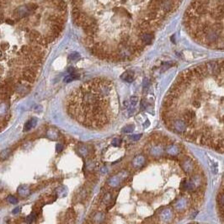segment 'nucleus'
Masks as SVG:
<instances>
[{
    "label": "nucleus",
    "instance_id": "obj_1",
    "mask_svg": "<svg viewBox=\"0 0 224 224\" xmlns=\"http://www.w3.org/2000/svg\"><path fill=\"white\" fill-rule=\"evenodd\" d=\"M160 110L163 125L172 133L224 153V59L180 73Z\"/></svg>",
    "mask_w": 224,
    "mask_h": 224
},
{
    "label": "nucleus",
    "instance_id": "obj_2",
    "mask_svg": "<svg viewBox=\"0 0 224 224\" xmlns=\"http://www.w3.org/2000/svg\"><path fill=\"white\" fill-rule=\"evenodd\" d=\"M183 0H110V16L89 52L108 61H131L153 42L156 32Z\"/></svg>",
    "mask_w": 224,
    "mask_h": 224
},
{
    "label": "nucleus",
    "instance_id": "obj_3",
    "mask_svg": "<svg viewBox=\"0 0 224 224\" xmlns=\"http://www.w3.org/2000/svg\"><path fill=\"white\" fill-rule=\"evenodd\" d=\"M67 112L76 122L91 130H101L114 122L120 102L114 83L96 78L84 83L68 95Z\"/></svg>",
    "mask_w": 224,
    "mask_h": 224
},
{
    "label": "nucleus",
    "instance_id": "obj_4",
    "mask_svg": "<svg viewBox=\"0 0 224 224\" xmlns=\"http://www.w3.org/2000/svg\"><path fill=\"white\" fill-rule=\"evenodd\" d=\"M183 25L199 45L224 50V0H192L184 14Z\"/></svg>",
    "mask_w": 224,
    "mask_h": 224
},
{
    "label": "nucleus",
    "instance_id": "obj_5",
    "mask_svg": "<svg viewBox=\"0 0 224 224\" xmlns=\"http://www.w3.org/2000/svg\"><path fill=\"white\" fill-rule=\"evenodd\" d=\"M32 11L30 9V8L28 5L25 6H21V7H18L17 8H15L13 12V19H14L15 20H23L25 18H26L29 14H30Z\"/></svg>",
    "mask_w": 224,
    "mask_h": 224
},
{
    "label": "nucleus",
    "instance_id": "obj_6",
    "mask_svg": "<svg viewBox=\"0 0 224 224\" xmlns=\"http://www.w3.org/2000/svg\"><path fill=\"white\" fill-rule=\"evenodd\" d=\"M36 122H37L36 119H35V118L30 119V121H28L27 122H26L25 127H24V130H25V131H29V130H30L32 127H34L35 126Z\"/></svg>",
    "mask_w": 224,
    "mask_h": 224
},
{
    "label": "nucleus",
    "instance_id": "obj_7",
    "mask_svg": "<svg viewBox=\"0 0 224 224\" xmlns=\"http://www.w3.org/2000/svg\"><path fill=\"white\" fill-rule=\"evenodd\" d=\"M122 78L126 82L131 83V82L133 81V75L131 74L130 72H126L125 73H123L122 75Z\"/></svg>",
    "mask_w": 224,
    "mask_h": 224
},
{
    "label": "nucleus",
    "instance_id": "obj_8",
    "mask_svg": "<svg viewBox=\"0 0 224 224\" xmlns=\"http://www.w3.org/2000/svg\"><path fill=\"white\" fill-rule=\"evenodd\" d=\"M134 165H136V167H139V166H142L143 163H144V158L143 157H137L134 159Z\"/></svg>",
    "mask_w": 224,
    "mask_h": 224
},
{
    "label": "nucleus",
    "instance_id": "obj_9",
    "mask_svg": "<svg viewBox=\"0 0 224 224\" xmlns=\"http://www.w3.org/2000/svg\"><path fill=\"white\" fill-rule=\"evenodd\" d=\"M8 202L11 204H16L18 202V201H17V199L14 196H8Z\"/></svg>",
    "mask_w": 224,
    "mask_h": 224
},
{
    "label": "nucleus",
    "instance_id": "obj_10",
    "mask_svg": "<svg viewBox=\"0 0 224 224\" xmlns=\"http://www.w3.org/2000/svg\"><path fill=\"white\" fill-rule=\"evenodd\" d=\"M134 130V126H126L123 131H125V132H131V131H132Z\"/></svg>",
    "mask_w": 224,
    "mask_h": 224
},
{
    "label": "nucleus",
    "instance_id": "obj_11",
    "mask_svg": "<svg viewBox=\"0 0 224 224\" xmlns=\"http://www.w3.org/2000/svg\"><path fill=\"white\" fill-rule=\"evenodd\" d=\"M79 54L78 53H77V52H75L73 54H72L70 57H69V58L70 59H72V60H76V59H78L79 58Z\"/></svg>",
    "mask_w": 224,
    "mask_h": 224
},
{
    "label": "nucleus",
    "instance_id": "obj_12",
    "mask_svg": "<svg viewBox=\"0 0 224 224\" xmlns=\"http://www.w3.org/2000/svg\"><path fill=\"white\" fill-rule=\"evenodd\" d=\"M131 105H135L136 103H137V100H138V99H137V97H135V96H133V97H131Z\"/></svg>",
    "mask_w": 224,
    "mask_h": 224
},
{
    "label": "nucleus",
    "instance_id": "obj_13",
    "mask_svg": "<svg viewBox=\"0 0 224 224\" xmlns=\"http://www.w3.org/2000/svg\"><path fill=\"white\" fill-rule=\"evenodd\" d=\"M74 79V77H73V76H68V77H66L65 78H64V82L66 83H69V82L73 81Z\"/></svg>",
    "mask_w": 224,
    "mask_h": 224
},
{
    "label": "nucleus",
    "instance_id": "obj_14",
    "mask_svg": "<svg viewBox=\"0 0 224 224\" xmlns=\"http://www.w3.org/2000/svg\"><path fill=\"white\" fill-rule=\"evenodd\" d=\"M20 207H17L16 209H14V210L13 211V213H14V214H16V213L18 212V211H20Z\"/></svg>",
    "mask_w": 224,
    "mask_h": 224
}]
</instances>
